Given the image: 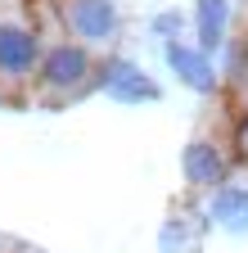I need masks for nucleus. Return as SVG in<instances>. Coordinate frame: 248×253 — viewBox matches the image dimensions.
<instances>
[{
  "label": "nucleus",
  "mask_w": 248,
  "mask_h": 253,
  "mask_svg": "<svg viewBox=\"0 0 248 253\" xmlns=\"http://www.w3.org/2000/svg\"><path fill=\"white\" fill-rule=\"evenodd\" d=\"M90 77V59L81 45H54L41 63V95H50V100H68V95H77Z\"/></svg>",
  "instance_id": "obj_1"
},
{
  "label": "nucleus",
  "mask_w": 248,
  "mask_h": 253,
  "mask_svg": "<svg viewBox=\"0 0 248 253\" xmlns=\"http://www.w3.org/2000/svg\"><path fill=\"white\" fill-rule=\"evenodd\" d=\"M68 27L81 41H104L117 27V9L108 5V0H72L68 5Z\"/></svg>",
  "instance_id": "obj_2"
},
{
  "label": "nucleus",
  "mask_w": 248,
  "mask_h": 253,
  "mask_svg": "<svg viewBox=\"0 0 248 253\" xmlns=\"http://www.w3.org/2000/svg\"><path fill=\"white\" fill-rule=\"evenodd\" d=\"M32 63H36V37L23 27H0V73L18 77Z\"/></svg>",
  "instance_id": "obj_3"
},
{
  "label": "nucleus",
  "mask_w": 248,
  "mask_h": 253,
  "mask_svg": "<svg viewBox=\"0 0 248 253\" xmlns=\"http://www.w3.org/2000/svg\"><path fill=\"white\" fill-rule=\"evenodd\" d=\"M104 90L108 95H117V100H153V82H144V73L140 68H131V63H108L104 68Z\"/></svg>",
  "instance_id": "obj_4"
},
{
  "label": "nucleus",
  "mask_w": 248,
  "mask_h": 253,
  "mask_svg": "<svg viewBox=\"0 0 248 253\" xmlns=\"http://www.w3.org/2000/svg\"><path fill=\"white\" fill-rule=\"evenodd\" d=\"M221 154H216L212 145H190V149H185V176H190L194 185H216V181H221Z\"/></svg>",
  "instance_id": "obj_5"
},
{
  "label": "nucleus",
  "mask_w": 248,
  "mask_h": 253,
  "mask_svg": "<svg viewBox=\"0 0 248 253\" xmlns=\"http://www.w3.org/2000/svg\"><path fill=\"white\" fill-rule=\"evenodd\" d=\"M167 63H172V68L190 82L194 90H212V82H216L212 68H208V59L194 54V50H185V45H167Z\"/></svg>",
  "instance_id": "obj_6"
},
{
  "label": "nucleus",
  "mask_w": 248,
  "mask_h": 253,
  "mask_svg": "<svg viewBox=\"0 0 248 253\" xmlns=\"http://www.w3.org/2000/svg\"><path fill=\"white\" fill-rule=\"evenodd\" d=\"M221 32H226V0H199V41H203V50L221 45Z\"/></svg>",
  "instance_id": "obj_7"
},
{
  "label": "nucleus",
  "mask_w": 248,
  "mask_h": 253,
  "mask_svg": "<svg viewBox=\"0 0 248 253\" xmlns=\"http://www.w3.org/2000/svg\"><path fill=\"white\" fill-rule=\"evenodd\" d=\"M212 217L226 221V226H244L248 221V190H221L212 199Z\"/></svg>",
  "instance_id": "obj_8"
},
{
  "label": "nucleus",
  "mask_w": 248,
  "mask_h": 253,
  "mask_svg": "<svg viewBox=\"0 0 248 253\" xmlns=\"http://www.w3.org/2000/svg\"><path fill=\"white\" fill-rule=\"evenodd\" d=\"M235 145H239V154H244V158H248V118H244V122H239V131H235Z\"/></svg>",
  "instance_id": "obj_9"
}]
</instances>
